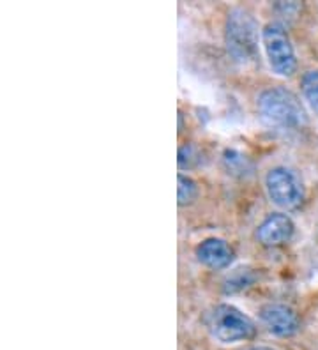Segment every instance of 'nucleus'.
Masks as SVG:
<instances>
[{"label": "nucleus", "mask_w": 318, "mask_h": 350, "mask_svg": "<svg viewBox=\"0 0 318 350\" xmlns=\"http://www.w3.org/2000/svg\"><path fill=\"white\" fill-rule=\"evenodd\" d=\"M259 113L271 128L297 131L308 124V116L301 99L284 87H271L259 96Z\"/></svg>", "instance_id": "f257e3e1"}, {"label": "nucleus", "mask_w": 318, "mask_h": 350, "mask_svg": "<svg viewBox=\"0 0 318 350\" xmlns=\"http://www.w3.org/2000/svg\"><path fill=\"white\" fill-rule=\"evenodd\" d=\"M225 44L230 57L242 66L253 64L260 59L259 22L250 11L233 8L226 16Z\"/></svg>", "instance_id": "f03ea898"}, {"label": "nucleus", "mask_w": 318, "mask_h": 350, "mask_svg": "<svg viewBox=\"0 0 318 350\" xmlns=\"http://www.w3.org/2000/svg\"><path fill=\"white\" fill-rule=\"evenodd\" d=\"M204 322L212 338H216L217 342L225 343V345L246 342L256 333L254 322L232 304L212 306L205 313Z\"/></svg>", "instance_id": "7ed1b4c3"}, {"label": "nucleus", "mask_w": 318, "mask_h": 350, "mask_svg": "<svg viewBox=\"0 0 318 350\" xmlns=\"http://www.w3.org/2000/svg\"><path fill=\"white\" fill-rule=\"evenodd\" d=\"M262 41L272 71L280 77H292L297 71V57L287 29L281 23H267Z\"/></svg>", "instance_id": "20e7f679"}, {"label": "nucleus", "mask_w": 318, "mask_h": 350, "mask_svg": "<svg viewBox=\"0 0 318 350\" xmlns=\"http://www.w3.org/2000/svg\"><path fill=\"white\" fill-rule=\"evenodd\" d=\"M265 189L269 198L281 209H299L304 202V186L301 179L295 172L287 167H276L267 172Z\"/></svg>", "instance_id": "39448f33"}, {"label": "nucleus", "mask_w": 318, "mask_h": 350, "mask_svg": "<svg viewBox=\"0 0 318 350\" xmlns=\"http://www.w3.org/2000/svg\"><path fill=\"white\" fill-rule=\"evenodd\" d=\"M295 225L287 214L272 213L256 228V241L265 248H278L292 239Z\"/></svg>", "instance_id": "423d86ee"}, {"label": "nucleus", "mask_w": 318, "mask_h": 350, "mask_svg": "<svg viewBox=\"0 0 318 350\" xmlns=\"http://www.w3.org/2000/svg\"><path fill=\"white\" fill-rule=\"evenodd\" d=\"M260 319L269 333H272L274 336H293L301 327L297 313L284 304H265L260 308Z\"/></svg>", "instance_id": "0eeeda50"}, {"label": "nucleus", "mask_w": 318, "mask_h": 350, "mask_svg": "<svg viewBox=\"0 0 318 350\" xmlns=\"http://www.w3.org/2000/svg\"><path fill=\"white\" fill-rule=\"evenodd\" d=\"M196 256H198L200 264L214 271L226 269L233 262V250L226 241L211 237L205 239L204 243L198 244L196 248Z\"/></svg>", "instance_id": "6e6552de"}, {"label": "nucleus", "mask_w": 318, "mask_h": 350, "mask_svg": "<svg viewBox=\"0 0 318 350\" xmlns=\"http://www.w3.org/2000/svg\"><path fill=\"white\" fill-rule=\"evenodd\" d=\"M223 165H225V170L228 172L233 177H251L254 172V165L248 156H244L242 152L235 149H226L223 152Z\"/></svg>", "instance_id": "1a4fd4ad"}, {"label": "nucleus", "mask_w": 318, "mask_h": 350, "mask_svg": "<svg viewBox=\"0 0 318 350\" xmlns=\"http://www.w3.org/2000/svg\"><path fill=\"white\" fill-rule=\"evenodd\" d=\"M301 90L311 110L318 116V69L308 71L301 80Z\"/></svg>", "instance_id": "9d476101"}, {"label": "nucleus", "mask_w": 318, "mask_h": 350, "mask_svg": "<svg viewBox=\"0 0 318 350\" xmlns=\"http://www.w3.org/2000/svg\"><path fill=\"white\" fill-rule=\"evenodd\" d=\"M198 197V186L191 177L178 174L177 177V202L181 207L191 205Z\"/></svg>", "instance_id": "9b49d317"}, {"label": "nucleus", "mask_w": 318, "mask_h": 350, "mask_svg": "<svg viewBox=\"0 0 318 350\" xmlns=\"http://www.w3.org/2000/svg\"><path fill=\"white\" fill-rule=\"evenodd\" d=\"M254 282V274L248 269H237L232 276L226 278L225 286H223V291L225 294H235V292H241L248 286L253 285Z\"/></svg>", "instance_id": "f8f14e48"}, {"label": "nucleus", "mask_w": 318, "mask_h": 350, "mask_svg": "<svg viewBox=\"0 0 318 350\" xmlns=\"http://www.w3.org/2000/svg\"><path fill=\"white\" fill-rule=\"evenodd\" d=\"M202 158H200V150L193 144H186L178 149V168H195L198 167Z\"/></svg>", "instance_id": "ddd939ff"}, {"label": "nucleus", "mask_w": 318, "mask_h": 350, "mask_svg": "<svg viewBox=\"0 0 318 350\" xmlns=\"http://www.w3.org/2000/svg\"><path fill=\"white\" fill-rule=\"evenodd\" d=\"M251 350H274V349H269V347H254V349Z\"/></svg>", "instance_id": "4468645a"}]
</instances>
